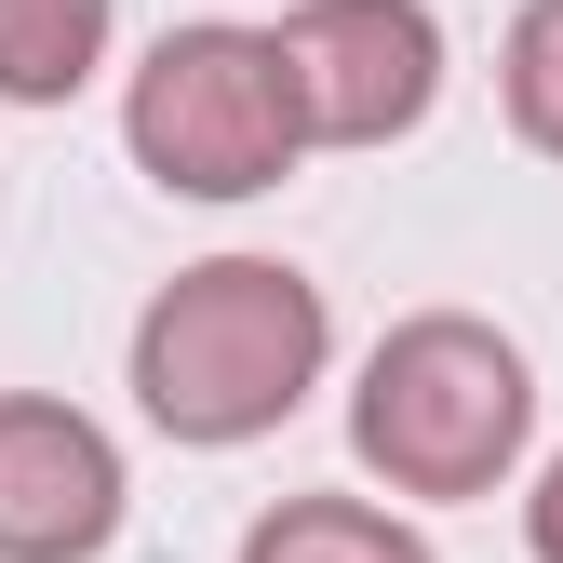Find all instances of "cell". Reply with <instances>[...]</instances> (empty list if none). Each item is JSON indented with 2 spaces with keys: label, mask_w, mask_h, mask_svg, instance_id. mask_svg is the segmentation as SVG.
I'll use <instances>...</instances> for the list:
<instances>
[{
  "label": "cell",
  "mask_w": 563,
  "mask_h": 563,
  "mask_svg": "<svg viewBox=\"0 0 563 563\" xmlns=\"http://www.w3.org/2000/svg\"><path fill=\"white\" fill-rule=\"evenodd\" d=\"M523 550H537V563H563V456L537 470V497H523Z\"/></svg>",
  "instance_id": "9c48e42d"
},
{
  "label": "cell",
  "mask_w": 563,
  "mask_h": 563,
  "mask_svg": "<svg viewBox=\"0 0 563 563\" xmlns=\"http://www.w3.org/2000/svg\"><path fill=\"white\" fill-rule=\"evenodd\" d=\"M497 95H510V134L537 162H563V0H523L510 41H497Z\"/></svg>",
  "instance_id": "ba28073f"
},
{
  "label": "cell",
  "mask_w": 563,
  "mask_h": 563,
  "mask_svg": "<svg viewBox=\"0 0 563 563\" xmlns=\"http://www.w3.org/2000/svg\"><path fill=\"white\" fill-rule=\"evenodd\" d=\"M242 563H430V537L376 497H282L242 523Z\"/></svg>",
  "instance_id": "52a82bcc"
},
{
  "label": "cell",
  "mask_w": 563,
  "mask_h": 563,
  "mask_svg": "<svg viewBox=\"0 0 563 563\" xmlns=\"http://www.w3.org/2000/svg\"><path fill=\"white\" fill-rule=\"evenodd\" d=\"M309 95V148H402L443 108V14L430 0H296L282 14Z\"/></svg>",
  "instance_id": "277c9868"
},
{
  "label": "cell",
  "mask_w": 563,
  "mask_h": 563,
  "mask_svg": "<svg viewBox=\"0 0 563 563\" xmlns=\"http://www.w3.org/2000/svg\"><path fill=\"white\" fill-rule=\"evenodd\" d=\"M322 363H335V309L282 255H201L134 309V402L162 443H201V456L268 443L322 389Z\"/></svg>",
  "instance_id": "6da1fadb"
},
{
  "label": "cell",
  "mask_w": 563,
  "mask_h": 563,
  "mask_svg": "<svg viewBox=\"0 0 563 563\" xmlns=\"http://www.w3.org/2000/svg\"><path fill=\"white\" fill-rule=\"evenodd\" d=\"M121 0H0V108H67L108 67Z\"/></svg>",
  "instance_id": "8992f818"
},
{
  "label": "cell",
  "mask_w": 563,
  "mask_h": 563,
  "mask_svg": "<svg viewBox=\"0 0 563 563\" xmlns=\"http://www.w3.org/2000/svg\"><path fill=\"white\" fill-rule=\"evenodd\" d=\"M121 148L175 201H255L309 162V95L282 27H162L121 95Z\"/></svg>",
  "instance_id": "3957f363"
},
{
  "label": "cell",
  "mask_w": 563,
  "mask_h": 563,
  "mask_svg": "<svg viewBox=\"0 0 563 563\" xmlns=\"http://www.w3.org/2000/svg\"><path fill=\"white\" fill-rule=\"evenodd\" d=\"M537 443V376L497 322L470 309H416L376 335L363 389H349V456L389 497H497Z\"/></svg>",
  "instance_id": "7a4b0ae2"
},
{
  "label": "cell",
  "mask_w": 563,
  "mask_h": 563,
  "mask_svg": "<svg viewBox=\"0 0 563 563\" xmlns=\"http://www.w3.org/2000/svg\"><path fill=\"white\" fill-rule=\"evenodd\" d=\"M121 537V443L54 389H0V563H95Z\"/></svg>",
  "instance_id": "5b68a950"
}]
</instances>
